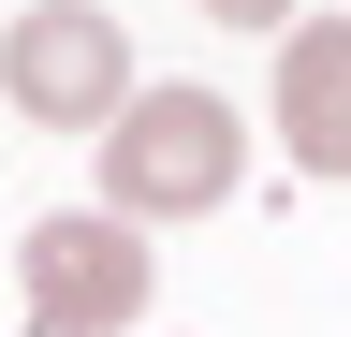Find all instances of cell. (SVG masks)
Returning <instances> with one entry per match:
<instances>
[{"label": "cell", "mask_w": 351, "mask_h": 337, "mask_svg": "<svg viewBox=\"0 0 351 337\" xmlns=\"http://www.w3.org/2000/svg\"><path fill=\"white\" fill-rule=\"evenodd\" d=\"M234 161H249V132H234L219 89H132L117 132H103V205L132 235L147 220H205V205H234Z\"/></svg>", "instance_id": "obj_1"}, {"label": "cell", "mask_w": 351, "mask_h": 337, "mask_svg": "<svg viewBox=\"0 0 351 337\" xmlns=\"http://www.w3.org/2000/svg\"><path fill=\"white\" fill-rule=\"evenodd\" d=\"M0 103H15L29 132H88V147H103L117 103H132V30L103 15V0L15 15V30H0Z\"/></svg>", "instance_id": "obj_3"}, {"label": "cell", "mask_w": 351, "mask_h": 337, "mask_svg": "<svg viewBox=\"0 0 351 337\" xmlns=\"http://www.w3.org/2000/svg\"><path fill=\"white\" fill-rule=\"evenodd\" d=\"M147 235L117 220V205H59V220H29L15 235V308L29 337H132L147 323Z\"/></svg>", "instance_id": "obj_2"}, {"label": "cell", "mask_w": 351, "mask_h": 337, "mask_svg": "<svg viewBox=\"0 0 351 337\" xmlns=\"http://www.w3.org/2000/svg\"><path fill=\"white\" fill-rule=\"evenodd\" d=\"M278 147H293V176L351 191V15H293V45H278Z\"/></svg>", "instance_id": "obj_4"}, {"label": "cell", "mask_w": 351, "mask_h": 337, "mask_svg": "<svg viewBox=\"0 0 351 337\" xmlns=\"http://www.w3.org/2000/svg\"><path fill=\"white\" fill-rule=\"evenodd\" d=\"M219 30H293V0H205Z\"/></svg>", "instance_id": "obj_5"}]
</instances>
